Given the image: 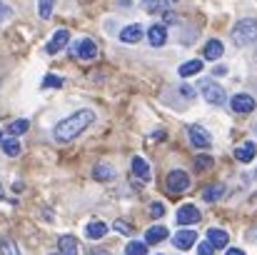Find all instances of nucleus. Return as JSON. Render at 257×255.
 Instances as JSON below:
<instances>
[{
  "instance_id": "obj_35",
  "label": "nucleus",
  "mask_w": 257,
  "mask_h": 255,
  "mask_svg": "<svg viewBox=\"0 0 257 255\" xmlns=\"http://www.w3.org/2000/svg\"><path fill=\"white\" fill-rule=\"evenodd\" d=\"M180 95H182V98H190V100H192V98H195V90H192L190 85H182V88H180Z\"/></svg>"
},
{
  "instance_id": "obj_15",
  "label": "nucleus",
  "mask_w": 257,
  "mask_h": 255,
  "mask_svg": "<svg viewBox=\"0 0 257 255\" xmlns=\"http://www.w3.org/2000/svg\"><path fill=\"white\" fill-rule=\"evenodd\" d=\"M255 155H257L255 143H242V145L235 148V158H237L240 163H250V160H255Z\"/></svg>"
},
{
  "instance_id": "obj_30",
  "label": "nucleus",
  "mask_w": 257,
  "mask_h": 255,
  "mask_svg": "<svg viewBox=\"0 0 257 255\" xmlns=\"http://www.w3.org/2000/svg\"><path fill=\"white\" fill-rule=\"evenodd\" d=\"M112 230L120 233V235H133V225H127L125 220H115L112 223Z\"/></svg>"
},
{
  "instance_id": "obj_21",
  "label": "nucleus",
  "mask_w": 257,
  "mask_h": 255,
  "mask_svg": "<svg viewBox=\"0 0 257 255\" xmlns=\"http://www.w3.org/2000/svg\"><path fill=\"white\" fill-rule=\"evenodd\" d=\"M0 143H3V153H5L8 158H18L20 150H23L20 143H18V138H13V135H10V138H3Z\"/></svg>"
},
{
  "instance_id": "obj_27",
  "label": "nucleus",
  "mask_w": 257,
  "mask_h": 255,
  "mask_svg": "<svg viewBox=\"0 0 257 255\" xmlns=\"http://www.w3.org/2000/svg\"><path fill=\"white\" fill-rule=\"evenodd\" d=\"M0 253H3V255H20V253H18L15 240H10V238H3V240H0Z\"/></svg>"
},
{
  "instance_id": "obj_28",
  "label": "nucleus",
  "mask_w": 257,
  "mask_h": 255,
  "mask_svg": "<svg viewBox=\"0 0 257 255\" xmlns=\"http://www.w3.org/2000/svg\"><path fill=\"white\" fill-rule=\"evenodd\" d=\"M210 168H212V158H210V155H197V158H195V170H197V173L210 170Z\"/></svg>"
},
{
  "instance_id": "obj_38",
  "label": "nucleus",
  "mask_w": 257,
  "mask_h": 255,
  "mask_svg": "<svg viewBox=\"0 0 257 255\" xmlns=\"http://www.w3.org/2000/svg\"><path fill=\"white\" fill-rule=\"evenodd\" d=\"M5 198V188H3V183H0V200Z\"/></svg>"
},
{
  "instance_id": "obj_19",
  "label": "nucleus",
  "mask_w": 257,
  "mask_h": 255,
  "mask_svg": "<svg viewBox=\"0 0 257 255\" xmlns=\"http://www.w3.org/2000/svg\"><path fill=\"white\" fill-rule=\"evenodd\" d=\"M92 178L100 180V183H107V180L115 178V170H112V165H107V163H97L95 170H92Z\"/></svg>"
},
{
  "instance_id": "obj_31",
  "label": "nucleus",
  "mask_w": 257,
  "mask_h": 255,
  "mask_svg": "<svg viewBox=\"0 0 257 255\" xmlns=\"http://www.w3.org/2000/svg\"><path fill=\"white\" fill-rule=\"evenodd\" d=\"M197 255H215V245H212L210 240L200 243V245H197Z\"/></svg>"
},
{
  "instance_id": "obj_3",
  "label": "nucleus",
  "mask_w": 257,
  "mask_h": 255,
  "mask_svg": "<svg viewBox=\"0 0 257 255\" xmlns=\"http://www.w3.org/2000/svg\"><path fill=\"white\" fill-rule=\"evenodd\" d=\"M202 98L210 103V105H225L227 103V93L225 88L212 80H202Z\"/></svg>"
},
{
  "instance_id": "obj_9",
  "label": "nucleus",
  "mask_w": 257,
  "mask_h": 255,
  "mask_svg": "<svg viewBox=\"0 0 257 255\" xmlns=\"http://www.w3.org/2000/svg\"><path fill=\"white\" fill-rule=\"evenodd\" d=\"M200 210L195 208V205H182L180 210H177V223L180 225H197L200 223Z\"/></svg>"
},
{
  "instance_id": "obj_10",
  "label": "nucleus",
  "mask_w": 257,
  "mask_h": 255,
  "mask_svg": "<svg viewBox=\"0 0 257 255\" xmlns=\"http://www.w3.org/2000/svg\"><path fill=\"white\" fill-rule=\"evenodd\" d=\"M143 38H145V30H143V25H138V23L122 28V33H120V40L127 43V45H133V43H138V40H143Z\"/></svg>"
},
{
  "instance_id": "obj_2",
  "label": "nucleus",
  "mask_w": 257,
  "mask_h": 255,
  "mask_svg": "<svg viewBox=\"0 0 257 255\" xmlns=\"http://www.w3.org/2000/svg\"><path fill=\"white\" fill-rule=\"evenodd\" d=\"M232 43L240 48H247L257 43V20L255 18H242L235 28H232Z\"/></svg>"
},
{
  "instance_id": "obj_20",
  "label": "nucleus",
  "mask_w": 257,
  "mask_h": 255,
  "mask_svg": "<svg viewBox=\"0 0 257 255\" xmlns=\"http://www.w3.org/2000/svg\"><path fill=\"white\" fill-rule=\"evenodd\" d=\"M202 70V60H187V63H182L180 65V78H192V75H197Z\"/></svg>"
},
{
  "instance_id": "obj_14",
  "label": "nucleus",
  "mask_w": 257,
  "mask_h": 255,
  "mask_svg": "<svg viewBox=\"0 0 257 255\" xmlns=\"http://www.w3.org/2000/svg\"><path fill=\"white\" fill-rule=\"evenodd\" d=\"M133 173H135V178H138V180H143V183H148V180L153 178L150 165H148L140 155H135V158H133Z\"/></svg>"
},
{
  "instance_id": "obj_22",
  "label": "nucleus",
  "mask_w": 257,
  "mask_h": 255,
  "mask_svg": "<svg viewBox=\"0 0 257 255\" xmlns=\"http://www.w3.org/2000/svg\"><path fill=\"white\" fill-rule=\"evenodd\" d=\"M207 240H210L215 248H225V245H227V233L220 230V228H210V230H207Z\"/></svg>"
},
{
  "instance_id": "obj_16",
  "label": "nucleus",
  "mask_w": 257,
  "mask_h": 255,
  "mask_svg": "<svg viewBox=\"0 0 257 255\" xmlns=\"http://www.w3.org/2000/svg\"><path fill=\"white\" fill-rule=\"evenodd\" d=\"M105 233H107V225L105 223H100V220L87 223V228H85L87 240H100V238H105Z\"/></svg>"
},
{
  "instance_id": "obj_8",
  "label": "nucleus",
  "mask_w": 257,
  "mask_h": 255,
  "mask_svg": "<svg viewBox=\"0 0 257 255\" xmlns=\"http://www.w3.org/2000/svg\"><path fill=\"white\" fill-rule=\"evenodd\" d=\"M172 243H175V248H180V250H190V248L197 243V233H195V230H190V228L177 230V233H175V238H172Z\"/></svg>"
},
{
  "instance_id": "obj_32",
  "label": "nucleus",
  "mask_w": 257,
  "mask_h": 255,
  "mask_svg": "<svg viewBox=\"0 0 257 255\" xmlns=\"http://www.w3.org/2000/svg\"><path fill=\"white\" fill-rule=\"evenodd\" d=\"M150 215H153V218H163V215H165V205H163V203H153V205H150Z\"/></svg>"
},
{
  "instance_id": "obj_39",
  "label": "nucleus",
  "mask_w": 257,
  "mask_h": 255,
  "mask_svg": "<svg viewBox=\"0 0 257 255\" xmlns=\"http://www.w3.org/2000/svg\"><path fill=\"white\" fill-rule=\"evenodd\" d=\"M3 138H5V135H3V130H0V140H3Z\"/></svg>"
},
{
  "instance_id": "obj_18",
  "label": "nucleus",
  "mask_w": 257,
  "mask_h": 255,
  "mask_svg": "<svg viewBox=\"0 0 257 255\" xmlns=\"http://www.w3.org/2000/svg\"><path fill=\"white\" fill-rule=\"evenodd\" d=\"M168 238V230L163 228V225H153L148 233H145V243L148 245H155V243H163Z\"/></svg>"
},
{
  "instance_id": "obj_37",
  "label": "nucleus",
  "mask_w": 257,
  "mask_h": 255,
  "mask_svg": "<svg viewBox=\"0 0 257 255\" xmlns=\"http://www.w3.org/2000/svg\"><path fill=\"white\" fill-rule=\"evenodd\" d=\"M225 255H245V253H242L240 248H230V250H227V253H225Z\"/></svg>"
},
{
  "instance_id": "obj_11",
  "label": "nucleus",
  "mask_w": 257,
  "mask_h": 255,
  "mask_svg": "<svg viewBox=\"0 0 257 255\" xmlns=\"http://www.w3.org/2000/svg\"><path fill=\"white\" fill-rule=\"evenodd\" d=\"M68 43H70V33H68V30H58V33L50 38V43H48V48H45V50H48L50 55H55V53H60Z\"/></svg>"
},
{
  "instance_id": "obj_36",
  "label": "nucleus",
  "mask_w": 257,
  "mask_h": 255,
  "mask_svg": "<svg viewBox=\"0 0 257 255\" xmlns=\"http://www.w3.org/2000/svg\"><path fill=\"white\" fill-rule=\"evenodd\" d=\"M212 73H215V75H217V78H222V75H227V70H225V68H215V70H212Z\"/></svg>"
},
{
  "instance_id": "obj_40",
  "label": "nucleus",
  "mask_w": 257,
  "mask_h": 255,
  "mask_svg": "<svg viewBox=\"0 0 257 255\" xmlns=\"http://www.w3.org/2000/svg\"><path fill=\"white\" fill-rule=\"evenodd\" d=\"M255 238H257V230H255Z\"/></svg>"
},
{
  "instance_id": "obj_42",
  "label": "nucleus",
  "mask_w": 257,
  "mask_h": 255,
  "mask_svg": "<svg viewBox=\"0 0 257 255\" xmlns=\"http://www.w3.org/2000/svg\"><path fill=\"white\" fill-rule=\"evenodd\" d=\"M255 178H257V175H255Z\"/></svg>"
},
{
  "instance_id": "obj_25",
  "label": "nucleus",
  "mask_w": 257,
  "mask_h": 255,
  "mask_svg": "<svg viewBox=\"0 0 257 255\" xmlns=\"http://www.w3.org/2000/svg\"><path fill=\"white\" fill-rule=\"evenodd\" d=\"M168 0H143V8L145 13H165L168 10Z\"/></svg>"
},
{
  "instance_id": "obj_34",
  "label": "nucleus",
  "mask_w": 257,
  "mask_h": 255,
  "mask_svg": "<svg viewBox=\"0 0 257 255\" xmlns=\"http://www.w3.org/2000/svg\"><path fill=\"white\" fill-rule=\"evenodd\" d=\"M10 15H13V10H10V8H8V5L0 0V23H3V20H8Z\"/></svg>"
},
{
  "instance_id": "obj_13",
  "label": "nucleus",
  "mask_w": 257,
  "mask_h": 255,
  "mask_svg": "<svg viewBox=\"0 0 257 255\" xmlns=\"http://www.w3.org/2000/svg\"><path fill=\"white\" fill-rule=\"evenodd\" d=\"M222 198H225V185H222V183L207 185V188L202 190V200H205V203H210V205H212V203H220Z\"/></svg>"
},
{
  "instance_id": "obj_1",
  "label": "nucleus",
  "mask_w": 257,
  "mask_h": 255,
  "mask_svg": "<svg viewBox=\"0 0 257 255\" xmlns=\"http://www.w3.org/2000/svg\"><path fill=\"white\" fill-rule=\"evenodd\" d=\"M92 120H95V113L92 110H78V113H73L70 118H65V120H60L58 125H55V140L58 143H70V140H75L80 133H85L87 128L92 125Z\"/></svg>"
},
{
  "instance_id": "obj_7",
  "label": "nucleus",
  "mask_w": 257,
  "mask_h": 255,
  "mask_svg": "<svg viewBox=\"0 0 257 255\" xmlns=\"http://www.w3.org/2000/svg\"><path fill=\"white\" fill-rule=\"evenodd\" d=\"M73 53H75V55H78L80 60H95V58H97V45H95V40H90V38H83L80 43H75Z\"/></svg>"
},
{
  "instance_id": "obj_23",
  "label": "nucleus",
  "mask_w": 257,
  "mask_h": 255,
  "mask_svg": "<svg viewBox=\"0 0 257 255\" xmlns=\"http://www.w3.org/2000/svg\"><path fill=\"white\" fill-rule=\"evenodd\" d=\"M58 248H60L63 255H75L78 253V240H75L73 235H63V238L58 240Z\"/></svg>"
},
{
  "instance_id": "obj_6",
  "label": "nucleus",
  "mask_w": 257,
  "mask_h": 255,
  "mask_svg": "<svg viewBox=\"0 0 257 255\" xmlns=\"http://www.w3.org/2000/svg\"><path fill=\"white\" fill-rule=\"evenodd\" d=\"M230 108H232L235 113H240V115L252 113V110H255V98H252V95H247V93H237V95H232Z\"/></svg>"
},
{
  "instance_id": "obj_4",
  "label": "nucleus",
  "mask_w": 257,
  "mask_h": 255,
  "mask_svg": "<svg viewBox=\"0 0 257 255\" xmlns=\"http://www.w3.org/2000/svg\"><path fill=\"white\" fill-rule=\"evenodd\" d=\"M190 188V175L185 170H172L168 175V193L170 195H180Z\"/></svg>"
},
{
  "instance_id": "obj_17",
  "label": "nucleus",
  "mask_w": 257,
  "mask_h": 255,
  "mask_svg": "<svg viewBox=\"0 0 257 255\" xmlns=\"http://www.w3.org/2000/svg\"><path fill=\"white\" fill-rule=\"evenodd\" d=\"M222 53H225V45L220 40H207V45H205V58L207 60H220Z\"/></svg>"
},
{
  "instance_id": "obj_43",
  "label": "nucleus",
  "mask_w": 257,
  "mask_h": 255,
  "mask_svg": "<svg viewBox=\"0 0 257 255\" xmlns=\"http://www.w3.org/2000/svg\"><path fill=\"white\" fill-rule=\"evenodd\" d=\"M60 255H63V253H60Z\"/></svg>"
},
{
  "instance_id": "obj_29",
  "label": "nucleus",
  "mask_w": 257,
  "mask_h": 255,
  "mask_svg": "<svg viewBox=\"0 0 257 255\" xmlns=\"http://www.w3.org/2000/svg\"><path fill=\"white\" fill-rule=\"evenodd\" d=\"M148 253V243H130L125 248V255H145Z\"/></svg>"
},
{
  "instance_id": "obj_5",
  "label": "nucleus",
  "mask_w": 257,
  "mask_h": 255,
  "mask_svg": "<svg viewBox=\"0 0 257 255\" xmlns=\"http://www.w3.org/2000/svg\"><path fill=\"white\" fill-rule=\"evenodd\" d=\"M187 138H190V143H192L195 148H200V150L210 148V143H212V135H210L202 125H187Z\"/></svg>"
},
{
  "instance_id": "obj_41",
  "label": "nucleus",
  "mask_w": 257,
  "mask_h": 255,
  "mask_svg": "<svg viewBox=\"0 0 257 255\" xmlns=\"http://www.w3.org/2000/svg\"><path fill=\"white\" fill-rule=\"evenodd\" d=\"M158 255H163V253H158Z\"/></svg>"
},
{
  "instance_id": "obj_26",
  "label": "nucleus",
  "mask_w": 257,
  "mask_h": 255,
  "mask_svg": "<svg viewBox=\"0 0 257 255\" xmlns=\"http://www.w3.org/2000/svg\"><path fill=\"white\" fill-rule=\"evenodd\" d=\"M53 8H55V0H38V15L43 20H48L53 15Z\"/></svg>"
},
{
  "instance_id": "obj_12",
  "label": "nucleus",
  "mask_w": 257,
  "mask_h": 255,
  "mask_svg": "<svg viewBox=\"0 0 257 255\" xmlns=\"http://www.w3.org/2000/svg\"><path fill=\"white\" fill-rule=\"evenodd\" d=\"M145 35H148V40H150L153 48H160V45H165V40H168V28H165V25H153Z\"/></svg>"
},
{
  "instance_id": "obj_33",
  "label": "nucleus",
  "mask_w": 257,
  "mask_h": 255,
  "mask_svg": "<svg viewBox=\"0 0 257 255\" xmlns=\"http://www.w3.org/2000/svg\"><path fill=\"white\" fill-rule=\"evenodd\" d=\"M43 85H48V88H60V85H63V80H60L58 75H48V78L43 80Z\"/></svg>"
},
{
  "instance_id": "obj_24",
  "label": "nucleus",
  "mask_w": 257,
  "mask_h": 255,
  "mask_svg": "<svg viewBox=\"0 0 257 255\" xmlns=\"http://www.w3.org/2000/svg\"><path fill=\"white\" fill-rule=\"evenodd\" d=\"M28 128H30V123H28L25 118H20V120H13V123L8 125V130H5V133H10L13 138H18V135L28 133Z\"/></svg>"
}]
</instances>
